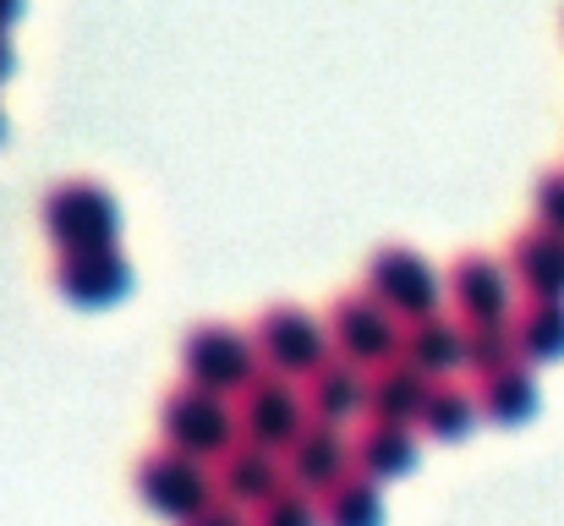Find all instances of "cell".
Segmentation results:
<instances>
[{
	"mask_svg": "<svg viewBox=\"0 0 564 526\" xmlns=\"http://www.w3.org/2000/svg\"><path fill=\"white\" fill-rule=\"evenodd\" d=\"M160 428H165V444L187 450L197 461H219L236 439H241V422H236V400H225L219 389L208 384H182L165 395V411H160Z\"/></svg>",
	"mask_w": 564,
	"mask_h": 526,
	"instance_id": "cell-1",
	"label": "cell"
},
{
	"mask_svg": "<svg viewBox=\"0 0 564 526\" xmlns=\"http://www.w3.org/2000/svg\"><path fill=\"white\" fill-rule=\"evenodd\" d=\"M307 395L291 384V373H274V367H258L241 389H236V422H241V439L263 444V450H285L302 428H307Z\"/></svg>",
	"mask_w": 564,
	"mask_h": 526,
	"instance_id": "cell-2",
	"label": "cell"
},
{
	"mask_svg": "<svg viewBox=\"0 0 564 526\" xmlns=\"http://www.w3.org/2000/svg\"><path fill=\"white\" fill-rule=\"evenodd\" d=\"M121 208L99 181H61L44 192V236L55 247H99L116 241Z\"/></svg>",
	"mask_w": 564,
	"mask_h": 526,
	"instance_id": "cell-3",
	"label": "cell"
},
{
	"mask_svg": "<svg viewBox=\"0 0 564 526\" xmlns=\"http://www.w3.org/2000/svg\"><path fill=\"white\" fill-rule=\"evenodd\" d=\"M132 483H138V500L154 516H165V522H187V516H197L214 500V472H203V461L187 455V450H176V444L149 455Z\"/></svg>",
	"mask_w": 564,
	"mask_h": 526,
	"instance_id": "cell-4",
	"label": "cell"
},
{
	"mask_svg": "<svg viewBox=\"0 0 564 526\" xmlns=\"http://www.w3.org/2000/svg\"><path fill=\"white\" fill-rule=\"evenodd\" d=\"M368 291L405 324V319L438 313L444 280L433 275V264L422 253H411V247H378L373 264H368Z\"/></svg>",
	"mask_w": 564,
	"mask_h": 526,
	"instance_id": "cell-5",
	"label": "cell"
},
{
	"mask_svg": "<svg viewBox=\"0 0 564 526\" xmlns=\"http://www.w3.org/2000/svg\"><path fill=\"white\" fill-rule=\"evenodd\" d=\"M252 346L263 356V367L274 373H291V378H307L318 362H329V330L302 313V308H269L258 324H252Z\"/></svg>",
	"mask_w": 564,
	"mask_h": 526,
	"instance_id": "cell-6",
	"label": "cell"
},
{
	"mask_svg": "<svg viewBox=\"0 0 564 526\" xmlns=\"http://www.w3.org/2000/svg\"><path fill=\"white\" fill-rule=\"evenodd\" d=\"M258 362L263 356L252 346V335H241L230 324H203V330H192L187 341H182V373H187L192 384L219 389V395H236L258 373Z\"/></svg>",
	"mask_w": 564,
	"mask_h": 526,
	"instance_id": "cell-7",
	"label": "cell"
},
{
	"mask_svg": "<svg viewBox=\"0 0 564 526\" xmlns=\"http://www.w3.org/2000/svg\"><path fill=\"white\" fill-rule=\"evenodd\" d=\"M329 341L340 356L362 362V367H378L400 351V319L378 302L373 291H346L335 297L329 308Z\"/></svg>",
	"mask_w": 564,
	"mask_h": 526,
	"instance_id": "cell-8",
	"label": "cell"
},
{
	"mask_svg": "<svg viewBox=\"0 0 564 526\" xmlns=\"http://www.w3.org/2000/svg\"><path fill=\"white\" fill-rule=\"evenodd\" d=\"M55 291L77 308H110L132 291V264L116 253V241H99V247H61L55 258Z\"/></svg>",
	"mask_w": 564,
	"mask_h": 526,
	"instance_id": "cell-9",
	"label": "cell"
},
{
	"mask_svg": "<svg viewBox=\"0 0 564 526\" xmlns=\"http://www.w3.org/2000/svg\"><path fill=\"white\" fill-rule=\"evenodd\" d=\"M280 461H285L291 489H302V494L318 500L324 489H335V483L351 472V433H340V422L307 417V428L280 450Z\"/></svg>",
	"mask_w": 564,
	"mask_h": 526,
	"instance_id": "cell-10",
	"label": "cell"
},
{
	"mask_svg": "<svg viewBox=\"0 0 564 526\" xmlns=\"http://www.w3.org/2000/svg\"><path fill=\"white\" fill-rule=\"evenodd\" d=\"M510 280L488 253H460L444 275V297L455 308L460 324H494V319H510Z\"/></svg>",
	"mask_w": 564,
	"mask_h": 526,
	"instance_id": "cell-11",
	"label": "cell"
},
{
	"mask_svg": "<svg viewBox=\"0 0 564 526\" xmlns=\"http://www.w3.org/2000/svg\"><path fill=\"white\" fill-rule=\"evenodd\" d=\"M285 483H291V477H285L280 450H263V444H252V439H236V444L214 461V494L230 500V505H241V511H258V505L274 500Z\"/></svg>",
	"mask_w": 564,
	"mask_h": 526,
	"instance_id": "cell-12",
	"label": "cell"
},
{
	"mask_svg": "<svg viewBox=\"0 0 564 526\" xmlns=\"http://www.w3.org/2000/svg\"><path fill=\"white\" fill-rule=\"evenodd\" d=\"M400 356L416 362L427 378H449L455 367H466V324L449 313H422L400 324Z\"/></svg>",
	"mask_w": 564,
	"mask_h": 526,
	"instance_id": "cell-13",
	"label": "cell"
},
{
	"mask_svg": "<svg viewBox=\"0 0 564 526\" xmlns=\"http://www.w3.org/2000/svg\"><path fill=\"white\" fill-rule=\"evenodd\" d=\"M302 395H307V411L324 417V422H346V417H357V411L368 406L362 362H351V356L335 351L329 362H318V367L302 378Z\"/></svg>",
	"mask_w": 564,
	"mask_h": 526,
	"instance_id": "cell-14",
	"label": "cell"
},
{
	"mask_svg": "<svg viewBox=\"0 0 564 526\" xmlns=\"http://www.w3.org/2000/svg\"><path fill=\"white\" fill-rule=\"evenodd\" d=\"M416 466V439H411V422H389L373 417L362 433H351V472L373 477V483H394Z\"/></svg>",
	"mask_w": 564,
	"mask_h": 526,
	"instance_id": "cell-15",
	"label": "cell"
},
{
	"mask_svg": "<svg viewBox=\"0 0 564 526\" xmlns=\"http://www.w3.org/2000/svg\"><path fill=\"white\" fill-rule=\"evenodd\" d=\"M510 275L516 286H527L532 297H564V230L554 225H532L510 241Z\"/></svg>",
	"mask_w": 564,
	"mask_h": 526,
	"instance_id": "cell-16",
	"label": "cell"
},
{
	"mask_svg": "<svg viewBox=\"0 0 564 526\" xmlns=\"http://www.w3.org/2000/svg\"><path fill=\"white\" fill-rule=\"evenodd\" d=\"M427 389H433V378H427L416 362H405V356L394 351L389 362H378L373 373H368V417L416 422V417H422V400H427Z\"/></svg>",
	"mask_w": 564,
	"mask_h": 526,
	"instance_id": "cell-17",
	"label": "cell"
},
{
	"mask_svg": "<svg viewBox=\"0 0 564 526\" xmlns=\"http://www.w3.org/2000/svg\"><path fill=\"white\" fill-rule=\"evenodd\" d=\"M477 406H482V417L499 422V428L527 422V417L538 411V378H532L527 356H516V362H505V367H494V373H477Z\"/></svg>",
	"mask_w": 564,
	"mask_h": 526,
	"instance_id": "cell-18",
	"label": "cell"
},
{
	"mask_svg": "<svg viewBox=\"0 0 564 526\" xmlns=\"http://www.w3.org/2000/svg\"><path fill=\"white\" fill-rule=\"evenodd\" d=\"M477 417H482L477 389H460V384H449V378H433V389H427V400H422L416 428H422L427 439H444V444H449V439H466Z\"/></svg>",
	"mask_w": 564,
	"mask_h": 526,
	"instance_id": "cell-19",
	"label": "cell"
},
{
	"mask_svg": "<svg viewBox=\"0 0 564 526\" xmlns=\"http://www.w3.org/2000/svg\"><path fill=\"white\" fill-rule=\"evenodd\" d=\"M510 324H516V346L527 362H560L564 356V297H532Z\"/></svg>",
	"mask_w": 564,
	"mask_h": 526,
	"instance_id": "cell-20",
	"label": "cell"
},
{
	"mask_svg": "<svg viewBox=\"0 0 564 526\" xmlns=\"http://www.w3.org/2000/svg\"><path fill=\"white\" fill-rule=\"evenodd\" d=\"M318 511H324V526H383V494L373 477L346 472L335 489L318 494Z\"/></svg>",
	"mask_w": 564,
	"mask_h": 526,
	"instance_id": "cell-21",
	"label": "cell"
},
{
	"mask_svg": "<svg viewBox=\"0 0 564 526\" xmlns=\"http://www.w3.org/2000/svg\"><path fill=\"white\" fill-rule=\"evenodd\" d=\"M516 324L510 319H494V324H466V367L471 373H494L505 362H516Z\"/></svg>",
	"mask_w": 564,
	"mask_h": 526,
	"instance_id": "cell-22",
	"label": "cell"
},
{
	"mask_svg": "<svg viewBox=\"0 0 564 526\" xmlns=\"http://www.w3.org/2000/svg\"><path fill=\"white\" fill-rule=\"evenodd\" d=\"M252 526H324V511H318V500L313 494H302V489H280L274 500H263L258 505V516Z\"/></svg>",
	"mask_w": 564,
	"mask_h": 526,
	"instance_id": "cell-23",
	"label": "cell"
},
{
	"mask_svg": "<svg viewBox=\"0 0 564 526\" xmlns=\"http://www.w3.org/2000/svg\"><path fill=\"white\" fill-rule=\"evenodd\" d=\"M532 203H538V225H554L564 230V171H549L532 186Z\"/></svg>",
	"mask_w": 564,
	"mask_h": 526,
	"instance_id": "cell-24",
	"label": "cell"
},
{
	"mask_svg": "<svg viewBox=\"0 0 564 526\" xmlns=\"http://www.w3.org/2000/svg\"><path fill=\"white\" fill-rule=\"evenodd\" d=\"M182 526H252V522H241V505H230V500H208L197 516H187Z\"/></svg>",
	"mask_w": 564,
	"mask_h": 526,
	"instance_id": "cell-25",
	"label": "cell"
},
{
	"mask_svg": "<svg viewBox=\"0 0 564 526\" xmlns=\"http://www.w3.org/2000/svg\"><path fill=\"white\" fill-rule=\"evenodd\" d=\"M11 77V39H6V28H0V83Z\"/></svg>",
	"mask_w": 564,
	"mask_h": 526,
	"instance_id": "cell-26",
	"label": "cell"
},
{
	"mask_svg": "<svg viewBox=\"0 0 564 526\" xmlns=\"http://www.w3.org/2000/svg\"><path fill=\"white\" fill-rule=\"evenodd\" d=\"M22 11V0H0V28H11V17Z\"/></svg>",
	"mask_w": 564,
	"mask_h": 526,
	"instance_id": "cell-27",
	"label": "cell"
},
{
	"mask_svg": "<svg viewBox=\"0 0 564 526\" xmlns=\"http://www.w3.org/2000/svg\"><path fill=\"white\" fill-rule=\"evenodd\" d=\"M0 132H6V116H0Z\"/></svg>",
	"mask_w": 564,
	"mask_h": 526,
	"instance_id": "cell-28",
	"label": "cell"
}]
</instances>
